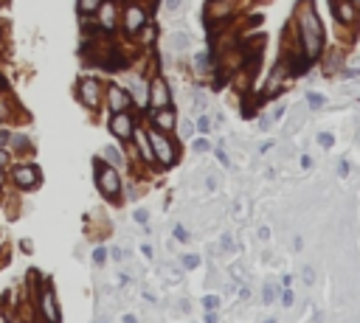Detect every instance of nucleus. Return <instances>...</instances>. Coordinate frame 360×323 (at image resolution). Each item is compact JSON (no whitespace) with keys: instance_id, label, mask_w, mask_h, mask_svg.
<instances>
[{"instance_id":"f257e3e1","label":"nucleus","mask_w":360,"mask_h":323,"mask_svg":"<svg viewBox=\"0 0 360 323\" xmlns=\"http://www.w3.org/2000/svg\"><path fill=\"white\" fill-rule=\"evenodd\" d=\"M296 26H298V43H301V51L307 59H313L321 53L323 45V28L321 20H318L313 0H298L296 6Z\"/></svg>"},{"instance_id":"f03ea898","label":"nucleus","mask_w":360,"mask_h":323,"mask_svg":"<svg viewBox=\"0 0 360 323\" xmlns=\"http://www.w3.org/2000/svg\"><path fill=\"white\" fill-rule=\"evenodd\" d=\"M96 185L101 188V194H107L110 200H116L118 191H121V177H118V172L113 169V166L107 163H96Z\"/></svg>"},{"instance_id":"7ed1b4c3","label":"nucleus","mask_w":360,"mask_h":323,"mask_svg":"<svg viewBox=\"0 0 360 323\" xmlns=\"http://www.w3.org/2000/svg\"><path fill=\"white\" fill-rule=\"evenodd\" d=\"M149 143H152V155L160 160L164 166H172L177 160V152H175V143L166 138L164 132H149Z\"/></svg>"},{"instance_id":"20e7f679","label":"nucleus","mask_w":360,"mask_h":323,"mask_svg":"<svg viewBox=\"0 0 360 323\" xmlns=\"http://www.w3.org/2000/svg\"><path fill=\"white\" fill-rule=\"evenodd\" d=\"M110 129H113V135H118V138H133V132H135V127H133V118H130V112L124 110V112H113V118H110Z\"/></svg>"},{"instance_id":"39448f33","label":"nucleus","mask_w":360,"mask_h":323,"mask_svg":"<svg viewBox=\"0 0 360 323\" xmlns=\"http://www.w3.org/2000/svg\"><path fill=\"white\" fill-rule=\"evenodd\" d=\"M99 96H101V85L96 79H82L79 82V99L85 107H99Z\"/></svg>"},{"instance_id":"423d86ee","label":"nucleus","mask_w":360,"mask_h":323,"mask_svg":"<svg viewBox=\"0 0 360 323\" xmlns=\"http://www.w3.org/2000/svg\"><path fill=\"white\" fill-rule=\"evenodd\" d=\"M14 183L20 188H34L40 183V169L37 166H20V169H14Z\"/></svg>"},{"instance_id":"0eeeda50","label":"nucleus","mask_w":360,"mask_h":323,"mask_svg":"<svg viewBox=\"0 0 360 323\" xmlns=\"http://www.w3.org/2000/svg\"><path fill=\"white\" fill-rule=\"evenodd\" d=\"M107 101H110V110L113 112H124L130 107V93L121 90L118 85H110V87H107Z\"/></svg>"},{"instance_id":"6e6552de","label":"nucleus","mask_w":360,"mask_h":323,"mask_svg":"<svg viewBox=\"0 0 360 323\" xmlns=\"http://www.w3.org/2000/svg\"><path fill=\"white\" fill-rule=\"evenodd\" d=\"M147 23V11L141 9V6H130L127 14H124V28H127L130 34L141 31V26Z\"/></svg>"},{"instance_id":"1a4fd4ad","label":"nucleus","mask_w":360,"mask_h":323,"mask_svg":"<svg viewBox=\"0 0 360 323\" xmlns=\"http://www.w3.org/2000/svg\"><path fill=\"white\" fill-rule=\"evenodd\" d=\"M40 309H43V315H45L48 323H59V309H57V303H53L51 287H43V295H40Z\"/></svg>"},{"instance_id":"9d476101","label":"nucleus","mask_w":360,"mask_h":323,"mask_svg":"<svg viewBox=\"0 0 360 323\" xmlns=\"http://www.w3.org/2000/svg\"><path fill=\"white\" fill-rule=\"evenodd\" d=\"M149 104H152L155 110H164V107L169 104V90H166V85L160 79L152 82V90H149Z\"/></svg>"},{"instance_id":"9b49d317","label":"nucleus","mask_w":360,"mask_h":323,"mask_svg":"<svg viewBox=\"0 0 360 323\" xmlns=\"http://www.w3.org/2000/svg\"><path fill=\"white\" fill-rule=\"evenodd\" d=\"M332 11L340 23H355L357 20V9L349 3V0H332Z\"/></svg>"},{"instance_id":"f8f14e48","label":"nucleus","mask_w":360,"mask_h":323,"mask_svg":"<svg viewBox=\"0 0 360 323\" xmlns=\"http://www.w3.org/2000/svg\"><path fill=\"white\" fill-rule=\"evenodd\" d=\"M96 11H99V26L101 28L116 26V6H113V0H101V6Z\"/></svg>"},{"instance_id":"ddd939ff","label":"nucleus","mask_w":360,"mask_h":323,"mask_svg":"<svg viewBox=\"0 0 360 323\" xmlns=\"http://www.w3.org/2000/svg\"><path fill=\"white\" fill-rule=\"evenodd\" d=\"M175 121H177V118H175V112H172V110H166V107H164V110H155V124H158L160 129H172V127H175Z\"/></svg>"},{"instance_id":"4468645a","label":"nucleus","mask_w":360,"mask_h":323,"mask_svg":"<svg viewBox=\"0 0 360 323\" xmlns=\"http://www.w3.org/2000/svg\"><path fill=\"white\" fill-rule=\"evenodd\" d=\"M284 116V107H276V110H270V112H265V116L259 118V129H270L273 127L276 121H279V118Z\"/></svg>"},{"instance_id":"2eb2a0df","label":"nucleus","mask_w":360,"mask_h":323,"mask_svg":"<svg viewBox=\"0 0 360 323\" xmlns=\"http://www.w3.org/2000/svg\"><path fill=\"white\" fill-rule=\"evenodd\" d=\"M135 138H138V143H141V155H143V160H155V155H152V143H149V135L138 132Z\"/></svg>"},{"instance_id":"dca6fc26","label":"nucleus","mask_w":360,"mask_h":323,"mask_svg":"<svg viewBox=\"0 0 360 323\" xmlns=\"http://www.w3.org/2000/svg\"><path fill=\"white\" fill-rule=\"evenodd\" d=\"M189 34H183V31H177V34H172L169 37V45H172V51H183L186 45H189Z\"/></svg>"},{"instance_id":"f3484780","label":"nucleus","mask_w":360,"mask_h":323,"mask_svg":"<svg viewBox=\"0 0 360 323\" xmlns=\"http://www.w3.org/2000/svg\"><path fill=\"white\" fill-rule=\"evenodd\" d=\"M130 90L135 93L138 101H147V99H149V90H147V85H143L141 79H133V82H130Z\"/></svg>"},{"instance_id":"a211bd4d","label":"nucleus","mask_w":360,"mask_h":323,"mask_svg":"<svg viewBox=\"0 0 360 323\" xmlns=\"http://www.w3.org/2000/svg\"><path fill=\"white\" fill-rule=\"evenodd\" d=\"M281 76H284V68H281V65H279V68H276L273 70V76H270V82H267V96H273L276 90H279V79H281Z\"/></svg>"},{"instance_id":"6ab92c4d","label":"nucleus","mask_w":360,"mask_h":323,"mask_svg":"<svg viewBox=\"0 0 360 323\" xmlns=\"http://www.w3.org/2000/svg\"><path fill=\"white\" fill-rule=\"evenodd\" d=\"M104 158L110 160V163H116V166H121L124 163V158H121V152H118L116 146H104Z\"/></svg>"},{"instance_id":"aec40b11","label":"nucleus","mask_w":360,"mask_h":323,"mask_svg":"<svg viewBox=\"0 0 360 323\" xmlns=\"http://www.w3.org/2000/svg\"><path fill=\"white\" fill-rule=\"evenodd\" d=\"M99 6H101V0H79V11H82V14H93Z\"/></svg>"},{"instance_id":"412c9836","label":"nucleus","mask_w":360,"mask_h":323,"mask_svg":"<svg viewBox=\"0 0 360 323\" xmlns=\"http://www.w3.org/2000/svg\"><path fill=\"white\" fill-rule=\"evenodd\" d=\"M152 40H155V26H147V23H143V26H141V43H152Z\"/></svg>"},{"instance_id":"4be33fe9","label":"nucleus","mask_w":360,"mask_h":323,"mask_svg":"<svg viewBox=\"0 0 360 323\" xmlns=\"http://www.w3.org/2000/svg\"><path fill=\"white\" fill-rule=\"evenodd\" d=\"M197 264H200V256H197V253H189V256H183V267H186V270H194Z\"/></svg>"},{"instance_id":"5701e85b","label":"nucleus","mask_w":360,"mask_h":323,"mask_svg":"<svg viewBox=\"0 0 360 323\" xmlns=\"http://www.w3.org/2000/svg\"><path fill=\"white\" fill-rule=\"evenodd\" d=\"M323 101H327V99H323L321 93H307V104L315 107V110H318V107H323Z\"/></svg>"},{"instance_id":"b1692460","label":"nucleus","mask_w":360,"mask_h":323,"mask_svg":"<svg viewBox=\"0 0 360 323\" xmlns=\"http://www.w3.org/2000/svg\"><path fill=\"white\" fill-rule=\"evenodd\" d=\"M194 68L197 70H206L208 68V56H206V53H197V56H194Z\"/></svg>"},{"instance_id":"393cba45","label":"nucleus","mask_w":360,"mask_h":323,"mask_svg":"<svg viewBox=\"0 0 360 323\" xmlns=\"http://www.w3.org/2000/svg\"><path fill=\"white\" fill-rule=\"evenodd\" d=\"M203 307H206V309H217L220 307V298L217 295H206V298H203Z\"/></svg>"},{"instance_id":"a878e982","label":"nucleus","mask_w":360,"mask_h":323,"mask_svg":"<svg viewBox=\"0 0 360 323\" xmlns=\"http://www.w3.org/2000/svg\"><path fill=\"white\" fill-rule=\"evenodd\" d=\"M318 143H321L323 149H329V146H332V143H335V138H332V135H329V132H321V135H318Z\"/></svg>"},{"instance_id":"bb28decb","label":"nucleus","mask_w":360,"mask_h":323,"mask_svg":"<svg viewBox=\"0 0 360 323\" xmlns=\"http://www.w3.org/2000/svg\"><path fill=\"white\" fill-rule=\"evenodd\" d=\"M104 259H107V250L104 248H96L93 250V261H96V264H104Z\"/></svg>"},{"instance_id":"cd10ccee","label":"nucleus","mask_w":360,"mask_h":323,"mask_svg":"<svg viewBox=\"0 0 360 323\" xmlns=\"http://www.w3.org/2000/svg\"><path fill=\"white\" fill-rule=\"evenodd\" d=\"M262 298H265V303H273V298H276V290L267 284L265 290H262Z\"/></svg>"},{"instance_id":"c85d7f7f","label":"nucleus","mask_w":360,"mask_h":323,"mask_svg":"<svg viewBox=\"0 0 360 323\" xmlns=\"http://www.w3.org/2000/svg\"><path fill=\"white\" fill-rule=\"evenodd\" d=\"M197 129H200V132H211V121H208V118L203 116L200 121H197Z\"/></svg>"},{"instance_id":"c756f323","label":"nucleus","mask_w":360,"mask_h":323,"mask_svg":"<svg viewBox=\"0 0 360 323\" xmlns=\"http://www.w3.org/2000/svg\"><path fill=\"white\" fill-rule=\"evenodd\" d=\"M220 250H233V239L228 236V233H225L223 239H220Z\"/></svg>"},{"instance_id":"7c9ffc66","label":"nucleus","mask_w":360,"mask_h":323,"mask_svg":"<svg viewBox=\"0 0 360 323\" xmlns=\"http://www.w3.org/2000/svg\"><path fill=\"white\" fill-rule=\"evenodd\" d=\"M180 3H183V0H164V9H166V11H177Z\"/></svg>"},{"instance_id":"2f4dec72","label":"nucleus","mask_w":360,"mask_h":323,"mask_svg":"<svg viewBox=\"0 0 360 323\" xmlns=\"http://www.w3.org/2000/svg\"><path fill=\"white\" fill-rule=\"evenodd\" d=\"M217 160H220V163H223V166H228V163H231V160H228V155H225V149H223V146L217 149Z\"/></svg>"},{"instance_id":"473e14b6","label":"nucleus","mask_w":360,"mask_h":323,"mask_svg":"<svg viewBox=\"0 0 360 323\" xmlns=\"http://www.w3.org/2000/svg\"><path fill=\"white\" fill-rule=\"evenodd\" d=\"M304 281H307V284H313V281H315V273H313V267H304Z\"/></svg>"},{"instance_id":"72a5a7b5","label":"nucleus","mask_w":360,"mask_h":323,"mask_svg":"<svg viewBox=\"0 0 360 323\" xmlns=\"http://www.w3.org/2000/svg\"><path fill=\"white\" fill-rule=\"evenodd\" d=\"M281 303H284V307H290V303H293V292H290V290L281 292Z\"/></svg>"},{"instance_id":"f704fd0d","label":"nucleus","mask_w":360,"mask_h":323,"mask_svg":"<svg viewBox=\"0 0 360 323\" xmlns=\"http://www.w3.org/2000/svg\"><path fill=\"white\" fill-rule=\"evenodd\" d=\"M206 149H208V143L203 141V138H197V141H194V152H206Z\"/></svg>"},{"instance_id":"c9c22d12","label":"nucleus","mask_w":360,"mask_h":323,"mask_svg":"<svg viewBox=\"0 0 360 323\" xmlns=\"http://www.w3.org/2000/svg\"><path fill=\"white\" fill-rule=\"evenodd\" d=\"M135 222L147 225V211H135Z\"/></svg>"},{"instance_id":"e433bc0d","label":"nucleus","mask_w":360,"mask_h":323,"mask_svg":"<svg viewBox=\"0 0 360 323\" xmlns=\"http://www.w3.org/2000/svg\"><path fill=\"white\" fill-rule=\"evenodd\" d=\"M338 169H340V175H344V177L349 175V163H346V160H340V166H338Z\"/></svg>"},{"instance_id":"4c0bfd02","label":"nucleus","mask_w":360,"mask_h":323,"mask_svg":"<svg viewBox=\"0 0 360 323\" xmlns=\"http://www.w3.org/2000/svg\"><path fill=\"white\" fill-rule=\"evenodd\" d=\"M141 253L149 259V256H152V248H149V244H141Z\"/></svg>"},{"instance_id":"58836bf2","label":"nucleus","mask_w":360,"mask_h":323,"mask_svg":"<svg viewBox=\"0 0 360 323\" xmlns=\"http://www.w3.org/2000/svg\"><path fill=\"white\" fill-rule=\"evenodd\" d=\"M259 239H270V228H259Z\"/></svg>"},{"instance_id":"ea45409f","label":"nucleus","mask_w":360,"mask_h":323,"mask_svg":"<svg viewBox=\"0 0 360 323\" xmlns=\"http://www.w3.org/2000/svg\"><path fill=\"white\" fill-rule=\"evenodd\" d=\"M6 163H9V155H6L3 149H0V166H6Z\"/></svg>"},{"instance_id":"a19ab883","label":"nucleus","mask_w":360,"mask_h":323,"mask_svg":"<svg viewBox=\"0 0 360 323\" xmlns=\"http://www.w3.org/2000/svg\"><path fill=\"white\" fill-rule=\"evenodd\" d=\"M206 323H217V315H214V312H208V315H206Z\"/></svg>"},{"instance_id":"79ce46f5","label":"nucleus","mask_w":360,"mask_h":323,"mask_svg":"<svg viewBox=\"0 0 360 323\" xmlns=\"http://www.w3.org/2000/svg\"><path fill=\"white\" fill-rule=\"evenodd\" d=\"M124 323H138L135 315H124Z\"/></svg>"},{"instance_id":"37998d69","label":"nucleus","mask_w":360,"mask_h":323,"mask_svg":"<svg viewBox=\"0 0 360 323\" xmlns=\"http://www.w3.org/2000/svg\"><path fill=\"white\" fill-rule=\"evenodd\" d=\"M0 90H3V76H0Z\"/></svg>"},{"instance_id":"c03bdc74","label":"nucleus","mask_w":360,"mask_h":323,"mask_svg":"<svg viewBox=\"0 0 360 323\" xmlns=\"http://www.w3.org/2000/svg\"><path fill=\"white\" fill-rule=\"evenodd\" d=\"M0 183H3V172H0Z\"/></svg>"}]
</instances>
